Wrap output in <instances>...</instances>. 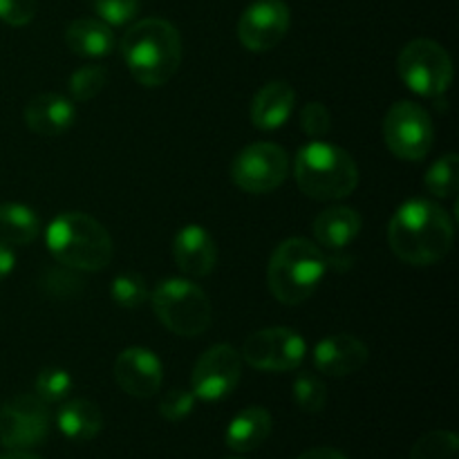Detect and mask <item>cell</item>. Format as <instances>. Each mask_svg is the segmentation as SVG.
<instances>
[{"label":"cell","instance_id":"cell-23","mask_svg":"<svg viewBox=\"0 0 459 459\" xmlns=\"http://www.w3.org/2000/svg\"><path fill=\"white\" fill-rule=\"evenodd\" d=\"M39 215L25 204H0V242L7 247L30 245L39 238Z\"/></svg>","mask_w":459,"mask_h":459},{"label":"cell","instance_id":"cell-20","mask_svg":"<svg viewBox=\"0 0 459 459\" xmlns=\"http://www.w3.org/2000/svg\"><path fill=\"white\" fill-rule=\"evenodd\" d=\"M65 43L85 58H103L115 49V31L99 18H76L67 25Z\"/></svg>","mask_w":459,"mask_h":459},{"label":"cell","instance_id":"cell-33","mask_svg":"<svg viewBox=\"0 0 459 459\" xmlns=\"http://www.w3.org/2000/svg\"><path fill=\"white\" fill-rule=\"evenodd\" d=\"M74 269L65 267V269H49L45 273L43 282L45 290L54 296H74L81 291V278L74 276Z\"/></svg>","mask_w":459,"mask_h":459},{"label":"cell","instance_id":"cell-16","mask_svg":"<svg viewBox=\"0 0 459 459\" xmlns=\"http://www.w3.org/2000/svg\"><path fill=\"white\" fill-rule=\"evenodd\" d=\"M314 368L325 377H348L368 361V348L350 334H332L318 341L312 354Z\"/></svg>","mask_w":459,"mask_h":459},{"label":"cell","instance_id":"cell-5","mask_svg":"<svg viewBox=\"0 0 459 459\" xmlns=\"http://www.w3.org/2000/svg\"><path fill=\"white\" fill-rule=\"evenodd\" d=\"M325 272L327 258L321 247L305 238H290L273 251L267 282L273 299L285 305H299L316 291Z\"/></svg>","mask_w":459,"mask_h":459},{"label":"cell","instance_id":"cell-25","mask_svg":"<svg viewBox=\"0 0 459 459\" xmlns=\"http://www.w3.org/2000/svg\"><path fill=\"white\" fill-rule=\"evenodd\" d=\"M291 394H294V403L307 415H316L325 408L327 403V388L318 377L303 372L294 379L291 385Z\"/></svg>","mask_w":459,"mask_h":459},{"label":"cell","instance_id":"cell-36","mask_svg":"<svg viewBox=\"0 0 459 459\" xmlns=\"http://www.w3.org/2000/svg\"><path fill=\"white\" fill-rule=\"evenodd\" d=\"M299 459H348L343 455L341 451H336V448H312V451L303 453Z\"/></svg>","mask_w":459,"mask_h":459},{"label":"cell","instance_id":"cell-6","mask_svg":"<svg viewBox=\"0 0 459 459\" xmlns=\"http://www.w3.org/2000/svg\"><path fill=\"white\" fill-rule=\"evenodd\" d=\"M157 318L178 336H200L211 325V300L186 278L160 282L151 299Z\"/></svg>","mask_w":459,"mask_h":459},{"label":"cell","instance_id":"cell-30","mask_svg":"<svg viewBox=\"0 0 459 459\" xmlns=\"http://www.w3.org/2000/svg\"><path fill=\"white\" fill-rule=\"evenodd\" d=\"M92 7L106 25H126L137 16L139 0H92Z\"/></svg>","mask_w":459,"mask_h":459},{"label":"cell","instance_id":"cell-29","mask_svg":"<svg viewBox=\"0 0 459 459\" xmlns=\"http://www.w3.org/2000/svg\"><path fill=\"white\" fill-rule=\"evenodd\" d=\"M108 83V70L101 65H85L72 74L70 94L74 101L83 103L97 97Z\"/></svg>","mask_w":459,"mask_h":459},{"label":"cell","instance_id":"cell-12","mask_svg":"<svg viewBox=\"0 0 459 459\" xmlns=\"http://www.w3.org/2000/svg\"><path fill=\"white\" fill-rule=\"evenodd\" d=\"M242 375V357L231 345H213L195 363L191 393L202 402H220L236 390Z\"/></svg>","mask_w":459,"mask_h":459},{"label":"cell","instance_id":"cell-37","mask_svg":"<svg viewBox=\"0 0 459 459\" xmlns=\"http://www.w3.org/2000/svg\"><path fill=\"white\" fill-rule=\"evenodd\" d=\"M0 459H43V457L34 455V453H30V451H22V448H9L7 453H3V455H0Z\"/></svg>","mask_w":459,"mask_h":459},{"label":"cell","instance_id":"cell-32","mask_svg":"<svg viewBox=\"0 0 459 459\" xmlns=\"http://www.w3.org/2000/svg\"><path fill=\"white\" fill-rule=\"evenodd\" d=\"M300 126H303L305 134L312 139H321L330 133L332 128V117L323 103L312 101L300 110Z\"/></svg>","mask_w":459,"mask_h":459},{"label":"cell","instance_id":"cell-24","mask_svg":"<svg viewBox=\"0 0 459 459\" xmlns=\"http://www.w3.org/2000/svg\"><path fill=\"white\" fill-rule=\"evenodd\" d=\"M426 188L435 197H455L459 188V160L455 152H448L430 166L426 173Z\"/></svg>","mask_w":459,"mask_h":459},{"label":"cell","instance_id":"cell-8","mask_svg":"<svg viewBox=\"0 0 459 459\" xmlns=\"http://www.w3.org/2000/svg\"><path fill=\"white\" fill-rule=\"evenodd\" d=\"M384 139L394 157L421 161L433 146L435 130L430 115L415 101H397L384 119Z\"/></svg>","mask_w":459,"mask_h":459},{"label":"cell","instance_id":"cell-38","mask_svg":"<svg viewBox=\"0 0 459 459\" xmlns=\"http://www.w3.org/2000/svg\"><path fill=\"white\" fill-rule=\"evenodd\" d=\"M233 459H238V457H233Z\"/></svg>","mask_w":459,"mask_h":459},{"label":"cell","instance_id":"cell-19","mask_svg":"<svg viewBox=\"0 0 459 459\" xmlns=\"http://www.w3.org/2000/svg\"><path fill=\"white\" fill-rule=\"evenodd\" d=\"M312 231L318 245L330 251H341L361 231V215L350 206H332L316 215Z\"/></svg>","mask_w":459,"mask_h":459},{"label":"cell","instance_id":"cell-31","mask_svg":"<svg viewBox=\"0 0 459 459\" xmlns=\"http://www.w3.org/2000/svg\"><path fill=\"white\" fill-rule=\"evenodd\" d=\"M193 408H195V394L184 388H173L161 397L160 415L166 421H179L191 415Z\"/></svg>","mask_w":459,"mask_h":459},{"label":"cell","instance_id":"cell-22","mask_svg":"<svg viewBox=\"0 0 459 459\" xmlns=\"http://www.w3.org/2000/svg\"><path fill=\"white\" fill-rule=\"evenodd\" d=\"M56 426L65 437L74 442H88L101 433L103 415L97 403L88 399H72L58 408Z\"/></svg>","mask_w":459,"mask_h":459},{"label":"cell","instance_id":"cell-18","mask_svg":"<svg viewBox=\"0 0 459 459\" xmlns=\"http://www.w3.org/2000/svg\"><path fill=\"white\" fill-rule=\"evenodd\" d=\"M294 106V88L287 81H272L251 101V121L258 130H276L290 121Z\"/></svg>","mask_w":459,"mask_h":459},{"label":"cell","instance_id":"cell-21","mask_svg":"<svg viewBox=\"0 0 459 459\" xmlns=\"http://www.w3.org/2000/svg\"><path fill=\"white\" fill-rule=\"evenodd\" d=\"M272 433V415L260 406H249L238 412L227 426L224 442L231 451L249 453L258 448Z\"/></svg>","mask_w":459,"mask_h":459},{"label":"cell","instance_id":"cell-7","mask_svg":"<svg viewBox=\"0 0 459 459\" xmlns=\"http://www.w3.org/2000/svg\"><path fill=\"white\" fill-rule=\"evenodd\" d=\"M399 76L412 92L439 97L453 83V61L446 49L430 39H417L402 49L397 61Z\"/></svg>","mask_w":459,"mask_h":459},{"label":"cell","instance_id":"cell-3","mask_svg":"<svg viewBox=\"0 0 459 459\" xmlns=\"http://www.w3.org/2000/svg\"><path fill=\"white\" fill-rule=\"evenodd\" d=\"M48 249L63 267L101 272L112 260V240L106 227L85 213H63L49 222Z\"/></svg>","mask_w":459,"mask_h":459},{"label":"cell","instance_id":"cell-4","mask_svg":"<svg viewBox=\"0 0 459 459\" xmlns=\"http://www.w3.org/2000/svg\"><path fill=\"white\" fill-rule=\"evenodd\" d=\"M294 178L307 197L332 202L348 197L357 188L359 170L348 151L314 139L296 152Z\"/></svg>","mask_w":459,"mask_h":459},{"label":"cell","instance_id":"cell-14","mask_svg":"<svg viewBox=\"0 0 459 459\" xmlns=\"http://www.w3.org/2000/svg\"><path fill=\"white\" fill-rule=\"evenodd\" d=\"M161 379H164L161 361L151 350L128 348L117 357L115 381L130 397H152L161 388Z\"/></svg>","mask_w":459,"mask_h":459},{"label":"cell","instance_id":"cell-28","mask_svg":"<svg viewBox=\"0 0 459 459\" xmlns=\"http://www.w3.org/2000/svg\"><path fill=\"white\" fill-rule=\"evenodd\" d=\"M72 393V377L63 368H43L36 377V397L45 403H58Z\"/></svg>","mask_w":459,"mask_h":459},{"label":"cell","instance_id":"cell-10","mask_svg":"<svg viewBox=\"0 0 459 459\" xmlns=\"http://www.w3.org/2000/svg\"><path fill=\"white\" fill-rule=\"evenodd\" d=\"M307 345L299 332L290 327H267L245 341L240 357L255 370L290 372L303 363Z\"/></svg>","mask_w":459,"mask_h":459},{"label":"cell","instance_id":"cell-15","mask_svg":"<svg viewBox=\"0 0 459 459\" xmlns=\"http://www.w3.org/2000/svg\"><path fill=\"white\" fill-rule=\"evenodd\" d=\"M173 258L182 273L191 278H204L218 263V247L204 227L186 224L173 238Z\"/></svg>","mask_w":459,"mask_h":459},{"label":"cell","instance_id":"cell-27","mask_svg":"<svg viewBox=\"0 0 459 459\" xmlns=\"http://www.w3.org/2000/svg\"><path fill=\"white\" fill-rule=\"evenodd\" d=\"M110 296L124 309L142 307L148 300V285L139 273H121V276L112 281Z\"/></svg>","mask_w":459,"mask_h":459},{"label":"cell","instance_id":"cell-17","mask_svg":"<svg viewBox=\"0 0 459 459\" xmlns=\"http://www.w3.org/2000/svg\"><path fill=\"white\" fill-rule=\"evenodd\" d=\"M25 124L40 137H58L67 133L76 121V108L61 94H39L25 106Z\"/></svg>","mask_w":459,"mask_h":459},{"label":"cell","instance_id":"cell-35","mask_svg":"<svg viewBox=\"0 0 459 459\" xmlns=\"http://www.w3.org/2000/svg\"><path fill=\"white\" fill-rule=\"evenodd\" d=\"M13 264H16V254L12 251V247L0 242V281L13 272Z\"/></svg>","mask_w":459,"mask_h":459},{"label":"cell","instance_id":"cell-2","mask_svg":"<svg viewBox=\"0 0 459 459\" xmlns=\"http://www.w3.org/2000/svg\"><path fill=\"white\" fill-rule=\"evenodd\" d=\"M121 56L137 83L160 88L173 79L182 63V39L164 18H143L121 39Z\"/></svg>","mask_w":459,"mask_h":459},{"label":"cell","instance_id":"cell-26","mask_svg":"<svg viewBox=\"0 0 459 459\" xmlns=\"http://www.w3.org/2000/svg\"><path fill=\"white\" fill-rule=\"evenodd\" d=\"M459 439L451 430H433L412 448L411 459H457Z\"/></svg>","mask_w":459,"mask_h":459},{"label":"cell","instance_id":"cell-1","mask_svg":"<svg viewBox=\"0 0 459 459\" xmlns=\"http://www.w3.org/2000/svg\"><path fill=\"white\" fill-rule=\"evenodd\" d=\"M453 238L451 215L430 200H408L394 211L388 224L390 249L415 267L439 263L451 251Z\"/></svg>","mask_w":459,"mask_h":459},{"label":"cell","instance_id":"cell-9","mask_svg":"<svg viewBox=\"0 0 459 459\" xmlns=\"http://www.w3.org/2000/svg\"><path fill=\"white\" fill-rule=\"evenodd\" d=\"M290 173V157L278 143L258 142L242 148L231 164V178L238 188L254 195L272 193Z\"/></svg>","mask_w":459,"mask_h":459},{"label":"cell","instance_id":"cell-13","mask_svg":"<svg viewBox=\"0 0 459 459\" xmlns=\"http://www.w3.org/2000/svg\"><path fill=\"white\" fill-rule=\"evenodd\" d=\"M290 7L282 0H255L242 12L238 39L251 52H269L290 30Z\"/></svg>","mask_w":459,"mask_h":459},{"label":"cell","instance_id":"cell-11","mask_svg":"<svg viewBox=\"0 0 459 459\" xmlns=\"http://www.w3.org/2000/svg\"><path fill=\"white\" fill-rule=\"evenodd\" d=\"M49 433L48 403L36 394H18L0 406V444L7 448H34Z\"/></svg>","mask_w":459,"mask_h":459},{"label":"cell","instance_id":"cell-34","mask_svg":"<svg viewBox=\"0 0 459 459\" xmlns=\"http://www.w3.org/2000/svg\"><path fill=\"white\" fill-rule=\"evenodd\" d=\"M36 16V0H0V21L7 25H30Z\"/></svg>","mask_w":459,"mask_h":459}]
</instances>
